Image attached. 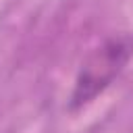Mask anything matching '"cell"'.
<instances>
[{
	"label": "cell",
	"instance_id": "obj_1",
	"mask_svg": "<svg viewBox=\"0 0 133 133\" xmlns=\"http://www.w3.org/2000/svg\"><path fill=\"white\" fill-rule=\"evenodd\" d=\"M133 58V33H121L104 39L96 46L81 62L73 91L69 96V110L77 112L89 106L98 96H102L112 81L125 71Z\"/></svg>",
	"mask_w": 133,
	"mask_h": 133
}]
</instances>
